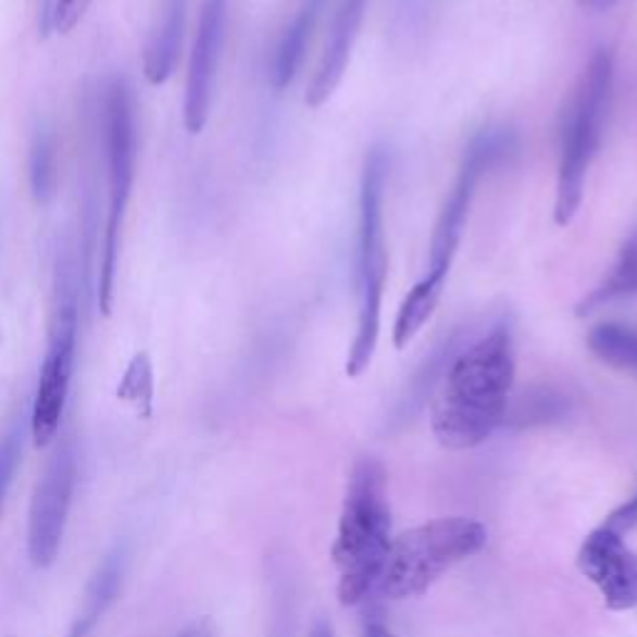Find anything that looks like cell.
<instances>
[{
    "label": "cell",
    "instance_id": "obj_1",
    "mask_svg": "<svg viewBox=\"0 0 637 637\" xmlns=\"http://www.w3.org/2000/svg\"><path fill=\"white\" fill-rule=\"evenodd\" d=\"M515 378L513 326L503 316L463 341L438 378L432 403V432L449 451L476 449L505 421Z\"/></svg>",
    "mask_w": 637,
    "mask_h": 637
},
{
    "label": "cell",
    "instance_id": "obj_2",
    "mask_svg": "<svg viewBox=\"0 0 637 637\" xmlns=\"http://www.w3.org/2000/svg\"><path fill=\"white\" fill-rule=\"evenodd\" d=\"M515 150V135L508 127H486L463 152L459 175L451 187L449 197L438 212L432 247H428V264L424 277L403 297L399 314L394 322V347L407 349L416 339V334L424 329L428 318L434 316L438 301H441L446 279H449L451 266L459 252L463 229H466L471 204L476 200L478 185L490 170L503 165Z\"/></svg>",
    "mask_w": 637,
    "mask_h": 637
},
{
    "label": "cell",
    "instance_id": "obj_3",
    "mask_svg": "<svg viewBox=\"0 0 637 637\" xmlns=\"http://www.w3.org/2000/svg\"><path fill=\"white\" fill-rule=\"evenodd\" d=\"M391 503L384 463L374 455H361L351 469L344 494L337 538L332 546L339 571V602L361 605L382 580L391 550Z\"/></svg>",
    "mask_w": 637,
    "mask_h": 637
},
{
    "label": "cell",
    "instance_id": "obj_4",
    "mask_svg": "<svg viewBox=\"0 0 637 637\" xmlns=\"http://www.w3.org/2000/svg\"><path fill=\"white\" fill-rule=\"evenodd\" d=\"M389 177V158L384 148H372L364 158L359 183V229H357V332L347 354V376L359 378L372 366L378 334L389 254H386L384 195Z\"/></svg>",
    "mask_w": 637,
    "mask_h": 637
},
{
    "label": "cell",
    "instance_id": "obj_5",
    "mask_svg": "<svg viewBox=\"0 0 637 637\" xmlns=\"http://www.w3.org/2000/svg\"><path fill=\"white\" fill-rule=\"evenodd\" d=\"M615 83V58L600 48L580 73L565 102L561 120V154H558V183L553 217L558 227H567L578 214L585 197V179L605 133L610 98Z\"/></svg>",
    "mask_w": 637,
    "mask_h": 637
},
{
    "label": "cell",
    "instance_id": "obj_6",
    "mask_svg": "<svg viewBox=\"0 0 637 637\" xmlns=\"http://www.w3.org/2000/svg\"><path fill=\"white\" fill-rule=\"evenodd\" d=\"M484 523L449 515L421 523L391 540L376 592L389 600L419 598L463 561L486 548Z\"/></svg>",
    "mask_w": 637,
    "mask_h": 637
},
{
    "label": "cell",
    "instance_id": "obj_7",
    "mask_svg": "<svg viewBox=\"0 0 637 637\" xmlns=\"http://www.w3.org/2000/svg\"><path fill=\"white\" fill-rule=\"evenodd\" d=\"M105 154H108V225L102 239V260L98 274V307L102 316L113 314L115 274L120 235L127 202L133 195L135 162H137V125L135 98L127 80L113 77L105 90Z\"/></svg>",
    "mask_w": 637,
    "mask_h": 637
},
{
    "label": "cell",
    "instance_id": "obj_8",
    "mask_svg": "<svg viewBox=\"0 0 637 637\" xmlns=\"http://www.w3.org/2000/svg\"><path fill=\"white\" fill-rule=\"evenodd\" d=\"M77 347V307L73 295L60 301L55 309L53 326H50L48 354L42 361L36 401L30 413V438L36 449H46L58 436L60 421H63L67 394H71V378L75 366Z\"/></svg>",
    "mask_w": 637,
    "mask_h": 637
},
{
    "label": "cell",
    "instance_id": "obj_9",
    "mask_svg": "<svg viewBox=\"0 0 637 637\" xmlns=\"http://www.w3.org/2000/svg\"><path fill=\"white\" fill-rule=\"evenodd\" d=\"M77 480V459L71 441H63L50 455L38 478L28 513V555L36 567H50L58 561L60 546L71 515Z\"/></svg>",
    "mask_w": 637,
    "mask_h": 637
},
{
    "label": "cell",
    "instance_id": "obj_10",
    "mask_svg": "<svg viewBox=\"0 0 637 637\" xmlns=\"http://www.w3.org/2000/svg\"><path fill=\"white\" fill-rule=\"evenodd\" d=\"M578 567L585 580L596 585L608 610L625 613L637 608V553L625 536L598 525L583 540Z\"/></svg>",
    "mask_w": 637,
    "mask_h": 637
},
{
    "label": "cell",
    "instance_id": "obj_11",
    "mask_svg": "<svg viewBox=\"0 0 637 637\" xmlns=\"http://www.w3.org/2000/svg\"><path fill=\"white\" fill-rule=\"evenodd\" d=\"M227 33V0H204L197 23V36L189 55L185 88V127L189 135H200L210 120L214 83Z\"/></svg>",
    "mask_w": 637,
    "mask_h": 637
},
{
    "label": "cell",
    "instance_id": "obj_12",
    "mask_svg": "<svg viewBox=\"0 0 637 637\" xmlns=\"http://www.w3.org/2000/svg\"><path fill=\"white\" fill-rule=\"evenodd\" d=\"M369 0H339L337 11L329 25V36H326L322 58L314 71V77L309 80V88L304 95V102L312 110L322 108L326 100L337 92L344 73H347L351 50L359 38L361 23H364Z\"/></svg>",
    "mask_w": 637,
    "mask_h": 637
},
{
    "label": "cell",
    "instance_id": "obj_13",
    "mask_svg": "<svg viewBox=\"0 0 637 637\" xmlns=\"http://www.w3.org/2000/svg\"><path fill=\"white\" fill-rule=\"evenodd\" d=\"M326 3L329 0H301L295 21L282 33L272 60V83L277 90L289 88L299 75V67L304 63L309 42H312L316 23L322 18Z\"/></svg>",
    "mask_w": 637,
    "mask_h": 637
},
{
    "label": "cell",
    "instance_id": "obj_14",
    "mask_svg": "<svg viewBox=\"0 0 637 637\" xmlns=\"http://www.w3.org/2000/svg\"><path fill=\"white\" fill-rule=\"evenodd\" d=\"M185 3L187 0H162L160 23L145 48L142 63V73L150 85H165L175 73L185 36Z\"/></svg>",
    "mask_w": 637,
    "mask_h": 637
},
{
    "label": "cell",
    "instance_id": "obj_15",
    "mask_svg": "<svg viewBox=\"0 0 637 637\" xmlns=\"http://www.w3.org/2000/svg\"><path fill=\"white\" fill-rule=\"evenodd\" d=\"M637 297V227L625 237L623 247L615 257V264L602 277L578 304H575V316L588 318L598 314L600 309L617 301H627Z\"/></svg>",
    "mask_w": 637,
    "mask_h": 637
},
{
    "label": "cell",
    "instance_id": "obj_16",
    "mask_svg": "<svg viewBox=\"0 0 637 637\" xmlns=\"http://www.w3.org/2000/svg\"><path fill=\"white\" fill-rule=\"evenodd\" d=\"M590 354L617 372L637 374V326L625 322H600L585 337Z\"/></svg>",
    "mask_w": 637,
    "mask_h": 637
},
{
    "label": "cell",
    "instance_id": "obj_17",
    "mask_svg": "<svg viewBox=\"0 0 637 637\" xmlns=\"http://www.w3.org/2000/svg\"><path fill=\"white\" fill-rule=\"evenodd\" d=\"M117 399L130 403L140 419L152 416L154 399V372L148 351H137L127 364L123 378L117 384Z\"/></svg>",
    "mask_w": 637,
    "mask_h": 637
},
{
    "label": "cell",
    "instance_id": "obj_18",
    "mask_svg": "<svg viewBox=\"0 0 637 637\" xmlns=\"http://www.w3.org/2000/svg\"><path fill=\"white\" fill-rule=\"evenodd\" d=\"M30 187L38 204L53 202L58 189V154L50 133H38L30 148Z\"/></svg>",
    "mask_w": 637,
    "mask_h": 637
},
{
    "label": "cell",
    "instance_id": "obj_19",
    "mask_svg": "<svg viewBox=\"0 0 637 637\" xmlns=\"http://www.w3.org/2000/svg\"><path fill=\"white\" fill-rule=\"evenodd\" d=\"M21 453H23V438L18 428H13V432L3 438V444H0V511H3L5 496L13 486L15 471H18V463H21Z\"/></svg>",
    "mask_w": 637,
    "mask_h": 637
},
{
    "label": "cell",
    "instance_id": "obj_20",
    "mask_svg": "<svg viewBox=\"0 0 637 637\" xmlns=\"http://www.w3.org/2000/svg\"><path fill=\"white\" fill-rule=\"evenodd\" d=\"M92 0H58L55 5V30L71 33L77 23L83 21Z\"/></svg>",
    "mask_w": 637,
    "mask_h": 637
},
{
    "label": "cell",
    "instance_id": "obj_21",
    "mask_svg": "<svg viewBox=\"0 0 637 637\" xmlns=\"http://www.w3.org/2000/svg\"><path fill=\"white\" fill-rule=\"evenodd\" d=\"M602 525H605V528H610V530L620 533V536H625V533L637 528V494L630 498V501L617 505Z\"/></svg>",
    "mask_w": 637,
    "mask_h": 637
},
{
    "label": "cell",
    "instance_id": "obj_22",
    "mask_svg": "<svg viewBox=\"0 0 637 637\" xmlns=\"http://www.w3.org/2000/svg\"><path fill=\"white\" fill-rule=\"evenodd\" d=\"M361 637H394L389 620L378 605H369L361 615Z\"/></svg>",
    "mask_w": 637,
    "mask_h": 637
},
{
    "label": "cell",
    "instance_id": "obj_23",
    "mask_svg": "<svg viewBox=\"0 0 637 637\" xmlns=\"http://www.w3.org/2000/svg\"><path fill=\"white\" fill-rule=\"evenodd\" d=\"M175 637H217V627L210 617H200L195 620L192 625H187L183 633H177Z\"/></svg>",
    "mask_w": 637,
    "mask_h": 637
},
{
    "label": "cell",
    "instance_id": "obj_24",
    "mask_svg": "<svg viewBox=\"0 0 637 637\" xmlns=\"http://www.w3.org/2000/svg\"><path fill=\"white\" fill-rule=\"evenodd\" d=\"M575 3H578L583 8V11H596V13H600V11H610V8L617 5L620 0H575Z\"/></svg>",
    "mask_w": 637,
    "mask_h": 637
},
{
    "label": "cell",
    "instance_id": "obj_25",
    "mask_svg": "<svg viewBox=\"0 0 637 637\" xmlns=\"http://www.w3.org/2000/svg\"><path fill=\"white\" fill-rule=\"evenodd\" d=\"M309 637H334V633H332V625L326 623V620H314V625H312V630H309Z\"/></svg>",
    "mask_w": 637,
    "mask_h": 637
},
{
    "label": "cell",
    "instance_id": "obj_26",
    "mask_svg": "<svg viewBox=\"0 0 637 637\" xmlns=\"http://www.w3.org/2000/svg\"><path fill=\"white\" fill-rule=\"evenodd\" d=\"M90 625H92V623H88V620H85V617H83V620H80V623H77V625L73 627V630H71V635H67V637H85V633H88V630H90Z\"/></svg>",
    "mask_w": 637,
    "mask_h": 637
}]
</instances>
